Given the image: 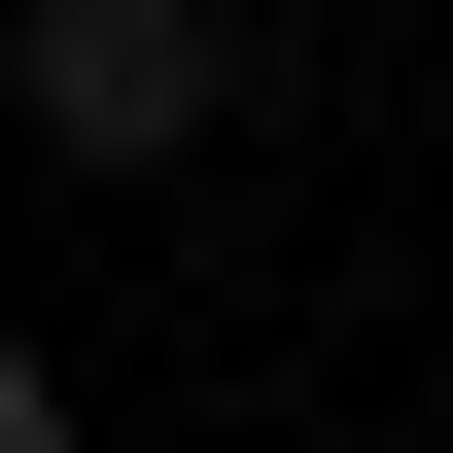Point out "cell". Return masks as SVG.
I'll use <instances>...</instances> for the list:
<instances>
[{
    "instance_id": "1",
    "label": "cell",
    "mask_w": 453,
    "mask_h": 453,
    "mask_svg": "<svg viewBox=\"0 0 453 453\" xmlns=\"http://www.w3.org/2000/svg\"><path fill=\"white\" fill-rule=\"evenodd\" d=\"M0 70H35V140H70V174H174V140H244V0H35Z\"/></svg>"
},
{
    "instance_id": "2",
    "label": "cell",
    "mask_w": 453,
    "mask_h": 453,
    "mask_svg": "<svg viewBox=\"0 0 453 453\" xmlns=\"http://www.w3.org/2000/svg\"><path fill=\"white\" fill-rule=\"evenodd\" d=\"M0 453H70V384H35V349H0Z\"/></svg>"
}]
</instances>
